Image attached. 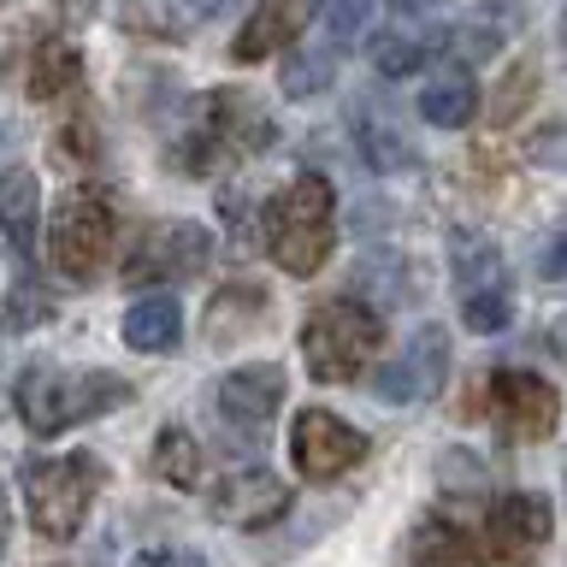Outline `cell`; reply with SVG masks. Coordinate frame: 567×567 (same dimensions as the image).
Segmentation results:
<instances>
[{
    "label": "cell",
    "instance_id": "44dd1931",
    "mask_svg": "<svg viewBox=\"0 0 567 567\" xmlns=\"http://www.w3.org/2000/svg\"><path fill=\"white\" fill-rule=\"evenodd\" d=\"M148 473L172 491H195L202 485V443H195L184 425H166V432L154 437V450H148Z\"/></svg>",
    "mask_w": 567,
    "mask_h": 567
},
{
    "label": "cell",
    "instance_id": "52a82bcc",
    "mask_svg": "<svg viewBox=\"0 0 567 567\" xmlns=\"http://www.w3.org/2000/svg\"><path fill=\"white\" fill-rule=\"evenodd\" d=\"M213 260V230L195 219H154L136 230L131 255H124V284H189Z\"/></svg>",
    "mask_w": 567,
    "mask_h": 567
},
{
    "label": "cell",
    "instance_id": "e0dca14e",
    "mask_svg": "<svg viewBox=\"0 0 567 567\" xmlns=\"http://www.w3.org/2000/svg\"><path fill=\"white\" fill-rule=\"evenodd\" d=\"M35 213H42L35 172L30 166H7L0 172V237H7L18 255H30V243H35Z\"/></svg>",
    "mask_w": 567,
    "mask_h": 567
},
{
    "label": "cell",
    "instance_id": "83f0119b",
    "mask_svg": "<svg viewBox=\"0 0 567 567\" xmlns=\"http://www.w3.org/2000/svg\"><path fill=\"white\" fill-rule=\"evenodd\" d=\"M461 319H467V331H478V337H496V331H508V319H514V301H508V290L467 296V301H461Z\"/></svg>",
    "mask_w": 567,
    "mask_h": 567
},
{
    "label": "cell",
    "instance_id": "6da1fadb",
    "mask_svg": "<svg viewBox=\"0 0 567 567\" xmlns=\"http://www.w3.org/2000/svg\"><path fill=\"white\" fill-rule=\"evenodd\" d=\"M556 532V508L538 491H508L478 514H425L408 538L414 567H532Z\"/></svg>",
    "mask_w": 567,
    "mask_h": 567
},
{
    "label": "cell",
    "instance_id": "74e56055",
    "mask_svg": "<svg viewBox=\"0 0 567 567\" xmlns=\"http://www.w3.org/2000/svg\"><path fill=\"white\" fill-rule=\"evenodd\" d=\"M0 7H12V0H0Z\"/></svg>",
    "mask_w": 567,
    "mask_h": 567
},
{
    "label": "cell",
    "instance_id": "5b68a950",
    "mask_svg": "<svg viewBox=\"0 0 567 567\" xmlns=\"http://www.w3.org/2000/svg\"><path fill=\"white\" fill-rule=\"evenodd\" d=\"M384 349V319L354 296H337V301H319L301 326V361L319 384H354L367 379L372 361Z\"/></svg>",
    "mask_w": 567,
    "mask_h": 567
},
{
    "label": "cell",
    "instance_id": "9c48e42d",
    "mask_svg": "<svg viewBox=\"0 0 567 567\" xmlns=\"http://www.w3.org/2000/svg\"><path fill=\"white\" fill-rule=\"evenodd\" d=\"M284 367L272 361H255V367H237L230 379L219 384V420H225V437L230 450H260L272 437V420L284 408Z\"/></svg>",
    "mask_w": 567,
    "mask_h": 567
},
{
    "label": "cell",
    "instance_id": "30bf717a",
    "mask_svg": "<svg viewBox=\"0 0 567 567\" xmlns=\"http://www.w3.org/2000/svg\"><path fill=\"white\" fill-rule=\"evenodd\" d=\"M372 379V396L379 402H432L437 390H443V379H450V331L443 326H425L414 331V343H408L396 361H379L367 372Z\"/></svg>",
    "mask_w": 567,
    "mask_h": 567
},
{
    "label": "cell",
    "instance_id": "d6986e66",
    "mask_svg": "<svg viewBox=\"0 0 567 567\" xmlns=\"http://www.w3.org/2000/svg\"><path fill=\"white\" fill-rule=\"evenodd\" d=\"M478 113V83L467 78V71H443V78L425 83L420 95V118L437 124V131H461Z\"/></svg>",
    "mask_w": 567,
    "mask_h": 567
},
{
    "label": "cell",
    "instance_id": "7c38bea8",
    "mask_svg": "<svg viewBox=\"0 0 567 567\" xmlns=\"http://www.w3.org/2000/svg\"><path fill=\"white\" fill-rule=\"evenodd\" d=\"M284 514H290V485L272 467H237L213 491V520H225V526L260 532V526L284 520Z\"/></svg>",
    "mask_w": 567,
    "mask_h": 567
},
{
    "label": "cell",
    "instance_id": "7402d4cb",
    "mask_svg": "<svg viewBox=\"0 0 567 567\" xmlns=\"http://www.w3.org/2000/svg\"><path fill=\"white\" fill-rule=\"evenodd\" d=\"M83 89V53L71 42H42L30 60V95L35 101H60V95H78Z\"/></svg>",
    "mask_w": 567,
    "mask_h": 567
},
{
    "label": "cell",
    "instance_id": "5bb4252c",
    "mask_svg": "<svg viewBox=\"0 0 567 567\" xmlns=\"http://www.w3.org/2000/svg\"><path fill=\"white\" fill-rule=\"evenodd\" d=\"M296 30H301V0H255L248 24L237 30V42H230V60L255 65V60H266L272 48H290Z\"/></svg>",
    "mask_w": 567,
    "mask_h": 567
},
{
    "label": "cell",
    "instance_id": "e575fe53",
    "mask_svg": "<svg viewBox=\"0 0 567 567\" xmlns=\"http://www.w3.org/2000/svg\"><path fill=\"white\" fill-rule=\"evenodd\" d=\"M225 7H230V0H184V12H189V18H219Z\"/></svg>",
    "mask_w": 567,
    "mask_h": 567
},
{
    "label": "cell",
    "instance_id": "4fadbf2b",
    "mask_svg": "<svg viewBox=\"0 0 567 567\" xmlns=\"http://www.w3.org/2000/svg\"><path fill=\"white\" fill-rule=\"evenodd\" d=\"M526 0H478V12L461 24L450 42H455V53L461 60H473V65H485L496 48H508V35H520L526 30Z\"/></svg>",
    "mask_w": 567,
    "mask_h": 567
},
{
    "label": "cell",
    "instance_id": "277c9868",
    "mask_svg": "<svg viewBox=\"0 0 567 567\" xmlns=\"http://www.w3.org/2000/svg\"><path fill=\"white\" fill-rule=\"evenodd\" d=\"M18 485H24V508L30 526L42 532L48 544H71L89 520V503L106 485V467L95 450H71V455H24L18 467Z\"/></svg>",
    "mask_w": 567,
    "mask_h": 567
},
{
    "label": "cell",
    "instance_id": "8992f818",
    "mask_svg": "<svg viewBox=\"0 0 567 567\" xmlns=\"http://www.w3.org/2000/svg\"><path fill=\"white\" fill-rule=\"evenodd\" d=\"M113 243H118V207L113 195L95 189V184H78L60 195L48 219V266L60 272L65 284H89L113 260Z\"/></svg>",
    "mask_w": 567,
    "mask_h": 567
},
{
    "label": "cell",
    "instance_id": "7a4b0ae2",
    "mask_svg": "<svg viewBox=\"0 0 567 567\" xmlns=\"http://www.w3.org/2000/svg\"><path fill=\"white\" fill-rule=\"evenodd\" d=\"M124 402H131V384L118 372H65L48 361H30L12 384V408L24 420V432H35V437H60L71 425L101 420Z\"/></svg>",
    "mask_w": 567,
    "mask_h": 567
},
{
    "label": "cell",
    "instance_id": "ffe728a7",
    "mask_svg": "<svg viewBox=\"0 0 567 567\" xmlns=\"http://www.w3.org/2000/svg\"><path fill=\"white\" fill-rule=\"evenodd\" d=\"M266 313V290L260 284H225L207 308V343H230V337H248Z\"/></svg>",
    "mask_w": 567,
    "mask_h": 567
},
{
    "label": "cell",
    "instance_id": "d6a6232c",
    "mask_svg": "<svg viewBox=\"0 0 567 567\" xmlns=\"http://www.w3.org/2000/svg\"><path fill=\"white\" fill-rule=\"evenodd\" d=\"M538 272H544L549 284H567V225H561L556 237L544 243V255H538Z\"/></svg>",
    "mask_w": 567,
    "mask_h": 567
},
{
    "label": "cell",
    "instance_id": "cb8c5ba5",
    "mask_svg": "<svg viewBox=\"0 0 567 567\" xmlns=\"http://www.w3.org/2000/svg\"><path fill=\"white\" fill-rule=\"evenodd\" d=\"M48 319H53V296H48L30 272H18V278L7 284V301H0V331H7V337H24V331H35V326H48Z\"/></svg>",
    "mask_w": 567,
    "mask_h": 567
},
{
    "label": "cell",
    "instance_id": "484cf974",
    "mask_svg": "<svg viewBox=\"0 0 567 567\" xmlns=\"http://www.w3.org/2000/svg\"><path fill=\"white\" fill-rule=\"evenodd\" d=\"M437 485L450 503H485V491H491V473H485V461L467 455V450H450L437 461Z\"/></svg>",
    "mask_w": 567,
    "mask_h": 567
},
{
    "label": "cell",
    "instance_id": "ac0fdd59",
    "mask_svg": "<svg viewBox=\"0 0 567 567\" xmlns=\"http://www.w3.org/2000/svg\"><path fill=\"white\" fill-rule=\"evenodd\" d=\"M450 266H455L461 301H467V296H491V290H508V266H503V255H496V243H485V237L455 230V237H450Z\"/></svg>",
    "mask_w": 567,
    "mask_h": 567
},
{
    "label": "cell",
    "instance_id": "ba28073f",
    "mask_svg": "<svg viewBox=\"0 0 567 567\" xmlns=\"http://www.w3.org/2000/svg\"><path fill=\"white\" fill-rule=\"evenodd\" d=\"M367 450H372V437L361 425H349L343 414H331V408H301L290 425V461L313 485H331V478L354 473L367 461Z\"/></svg>",
    "mask_w": 567,
    "mask_h": 567
},
{
    "label": "cell",
    "instance_id": "603a6c76",
    "mask_svg": "<svg viewBox=\"0 0 567 567\" xmlns=\"http://www.w3.org/2000/svg\"><path fill=\"white\" fill-rule=\"evenodd\" d=\"M331 78H337V53L326 42L284 53V78L278 83H284V95H290V101H308V95H319V89H331Z\"/></svg>",
    "mask_w": 567,
    "mask_h": 567
},
{
    "label": "cell",
    "instance_id": "f546056e",
    "mask_svg": "<svg viewBox=\"0 0 567 567\" xmlns=\"http://www.w3.org/2000/svg\"><path fill=\"white\" fill-rule=\"evenodd\" d=\"M53 142H60V148H53V159H65V166H78V159H95V154H101V136H95V124H89V118L65 124Z\"/></svg>",
    "mask_w": 567,
    "mask_h": 567
},
{
    "label": "cell",
    "instance_id": "d4e9b609",
    "mask_svg": "<svg viewBox=\"0 0 567 567\" xmlns=\"http://www.w3.org/2000/svg\"><path fill=\"white\" fill-rule=\"evenodd\" d=\"M432 60V42L414 30H379V42H372V65H379V78H408V71H420Z\"/></svg>",
    "mask_w": 567,
    "mask_h": 567
},
{
    "label": "cell",
    "instance_id": "f1b7e54d",
    "mask_svg": "<svg viewBox=\"0 0 567 567\" xmlns=\"http://www.w3.org/2000/svg\"><path fill=\"white\" fill-rule=\"evenodd\" d=\"M532 89H538V65H520V71H508L503 89H496V101H491V124H514V113L532 101Z\"/></svg>",
    "mask_w": 567,
    "mask_h": 567
},
{
    "label": "cell",
    "instance_id": "9a60e30c",
    "mask_svg": "<svg viewBox=\"0 0 567 567\" xmlns=\"http://www.w3.org/2000/svg\"><path fill=\"white\" fill-rule=\"evenodd\" d=\"M354 142H361V159L372 172H408L420 159L408 131L384 113V106H361V113H354Z\"/></svg>",
    "mask_w": 567,
    "mask_h": 567
},
{
    "label": "cell",
    "instance_id": "3957f363",
    "mask_svg": "<svg viewBox=\"0 0 567 567\" xmlns=\"http://www.w3.org/2000/svg\"><path fill=\"white\" fill-rule=\"evenodd\" d=\"M260 237H266V255L272 266H284L290 278H313L331 255V237H337V195L319 172H301L290 177L272 202H266V219H260Z\"/></svg>",
    "mask_w": 567,
    "mask_h": 567
},
{
    "label": "cell",
    "instance_id": "4dcf8cb0",
    "mask_svg": "<svg viewBox=\"0 0 567 567\" xmlns=\"http://www.w3.org/2000/svg\"><path fill=\"white\" fill-rule=\"evenodd\" d=\"M526 159H532V166H556V172H567V124H544V131L526 142Z\"/></svg>",
    "mask_w": 567,
    "mask_h": 567
},
{
    "label": "cell",
    "instance_id": "d590c367",
    "mask_svg": "<svg viewBox=\"0 0 567 567\" xmlns=\"http://www.w3.org/2000/svg\"><path fill=\"white\" fill-rule=\"evenodd\" d=\"M7 538H12V514H7V491H0V556H7Z\"/></svg>",
    "mask_w": 567,
    "mask_h": 567
},
{
    "label": "cell",
    "instance_id": "8d00e7d4",
    "mask_svg": "<svg viewBox=\"0 0 567 567\" xmlns=\"http://www.w3.org/2000/svg\"><path fill=\"white\" fill-rule=\"evenodd\" d=\"M561 48H567V12H561Z\"/></svg>",
    "mask_w": 567,
    "mask_h": 567
},
{
    "label": "cell",
    "instance_id": "2e32d148",
    "mask_svg": "<svg viewBox=\"0 0 567 567\" xmlns=\"http://www.w3.org/2000/svg\"><path fill=\"white\" fill-rule=\"evenodd\" d=\"M124 343L136 354H172L184 343V313H177V301L172 296L131 301V313H124Z\"/></svg>",
    "mask_w": 567,
    "mask_h": 567
},
{
    "label": "cell",
    "instance_id": "1f68e13d",
    "mask_svg": "<svg viewBox=\"0 0 567 567\" xmlns=\"http://www.w3.org/2000/svg\"><path fill=\"white\" fill-rule=\"evenodd\" d=\"M131 567H207L195 549H184V544H148V549H136V561Z\"/></svg>",
    "mask_w": 567,
    "mask_h": 567
},
{
    "label": "cell",
    "instance_id": "4316f807",
    "mask_svg": "<svg viewBox=\"0 0 567 567\" xmlns=\"http://www.w3.org/2000/svg\"><path fill=\"white\" fill-rule=\"evenodd\" d=\"M367 18H372V0H319V42L337 53L367 30Z\"/></svg>",
    "mask_w": 567,
    "mask_h": 567
},
{
    "label": "cell",
    "instance_id": "836d02e7",
    "mask_svg": "<svg viewBox=\"0 0 567 567\" xmlns=\"http://www.w3.org/2000/svg\"><path fill=\"white\" fill-rule=\"evenodd\" d=\"M437 7H450V0H390V12H402V18H420V12H437Z\"/></svg>",
    "mask_w": 567,
    "mask_h": 567
},
{
    "label": "cell",
    "instance_id": "8fae6325",
    "mask_svg": "<svg viewBox=\"0 0 567 567\" xmlns=\"http://www.w3.org/2000/svg\"><path fill=\"white\" fill-rule=\"evenodd\" d=\"M485 402H491L496 425H503L514 443H544L561 425V390L549 379H538V372H520V367L491 372V396Z\"/></svg>",
    "mask_w": 567,
    "mask_h": 567
}]
</instances>
